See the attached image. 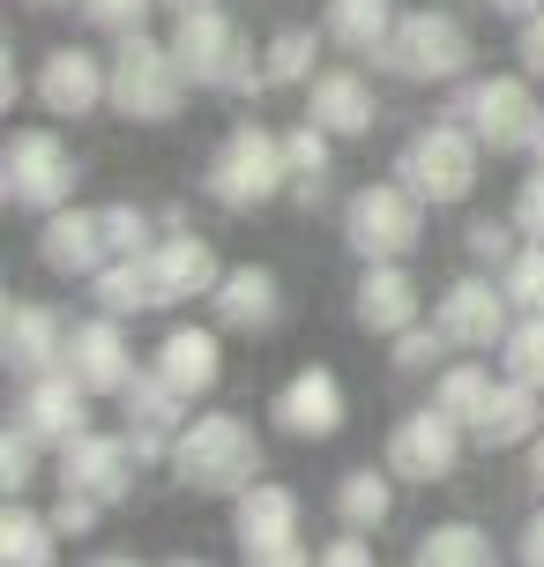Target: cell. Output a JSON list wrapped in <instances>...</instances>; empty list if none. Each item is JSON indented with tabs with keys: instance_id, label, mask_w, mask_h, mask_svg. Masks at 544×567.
<instances>
[{
	"instance_id": "obj_1",
	"label": "cell",
	"mask_w": 544,
	"mask_h": 567,
	"mask_svg": "<svg viewBox=\"0 0 544 567\" xmlns=\"http://www.w3.org/2000/svg\"><path fill=\"white\" fill-rule=\"evenodd\" d=\"M261 471V433L231 411H201V419L179 425L172 441V478L187 493H209V501H239Z\"/></svg>"
},
{
	"instance_id": "obj_2",
	"label": "cell",
	"mask_w": 544,
	"mask_h": 567,
	"mask_svg": "<svg viewBox=\"0 0 544 567\" xmlns=\"http://www.w3.org/2000/svg\"><path fill=\"white\" fill-rule=\"evenodd\" d=\"M478 165H485V142L470 135V120H432V127H418V135L402 142L396 179L426 209H448V202H470Z\"/></svg>"
},
{
	"instance_id": "obj_3",
	"label": "cell",
	"mask_w": 544,
	"mask_h": 567,
	"mask_svg": "<svg viewBox=\"0 0 544 567\" xmlns=\"http://www.w3.org/2000/svg\"><path fill=\"white\" fill-rule=\"evenodd\" d=\"M209 202L217 209H269V202L291 187V157H284V135H269V127H231L224 142H217V157H209Z\"/></svg>"
},
{
	"instance_id": "obj_4",
	"label": "cell",
	"mask_w": 544,
	"mask_h": 567,
	"mask_svg": "<svg viewBox=\"0 0 544 567\" xmlns=\"http://www.w3.org/2000/svg\"><path fill=\"white\" fill-rule=\"evenodd\" d=\"M179 105H187V68H179L172 38H165V45H157L149 30L113 38V113L143 120V127H165Z\"/></svg>"
},
{
	"instance_id": "obj_5",
	"label": "cell",
	"mask_w": 544,
	"mask_h": 567,
	"mask_svg": "<svg viewBox=\"0 0 544 567\" xmlns=\"http://www.w3.org/2000/svg\"><path fill=\"white\" fill-rule=\"evenodd\" d=\"M172 53L187 68V83H201V90H261L269 83L254 45H247V30L231 23L224 8H187V16H172Z\"/></svg>"
},
{
	"instance_id": "obj_6",
	"label": "cell",
	"mask_w": 544,
	"mask_h": 567,
	"mask_svg": "<svg viewBox=\"0 0 544 567\" xmlns=\"http://www.w3.org/2000/svg\"><path fill=\"white\" fill-rule=\"evenodd\" d=\"M344 239L358 261H402L426 239V202L410 195L402 179H373L344 202Z\"/></svg>"
},
{
	"instance_id": "obj_7",
	"label": "cell",
	"mask_w": 544,
	"mask_h": 567,
	"mask_svg": "<svg viewBox=\"0 0 544 567\" xmlns=\"http://www.w3.org/2000/svg\"><path fill=\"white\" fill-rule=\"evenodd\" d=\"M75 157H67V142L45 135V127H23V135H8V150H0V195L15 202V209H30V217H53V209H67L75 202Z\"/></svg>"
},
{
	"instance_id": "obj_8",
	"label": "cell",
	"mask_w": 544,
	"mask_h": 567,
	"mask_svg": "<svg viewBox=\"0 0 544 567\" xmlns=\"http://www.w3.org/2000/svg\"><path fill=\"white\" fill-rule=\"evenodd\" d=\"M373 60H380L388 75H402V83H456L462 68H470V30H462L448 8H410L396 23V38Z\"/></svg>"
},
{
	"instance_id": "obj_9",
	"label": "cell",
	"mask_w": 544,
	"mask_h": 567,
	"mask_svg": "<svg viewBox=\"0 0 544 567\" xmlns=\"http://www.w3.org/2000/svg\"><path fill=\"white\" fill-rule=\"evenodd\" d=\"M456 113L470 120V135L485 142V150H537V120L544 105L530 97V75H485V83H470L456 97Z\"/></svg>"
},
{
	"instance_id": "obj_10",
	"label": "cell",
	"mask_w": 544,
	"mask_h": 567,
	"mask_svg": "<svg viewBox=\"0 0 544 567\" xmlns=\"http://www.w3.org/2000/svg\"><path fill=\"white\" fill-rule=\"evenodd\" d=\"M462 441H470V425L448 419L440 403H426V411H410V419L388 433V471H396L402 485H440V478H456Z\"/></svg>"
},
{
	"instance_id": "obj_11",
	"label": "cell",
	"mask_w": 544,
	"mask_h": 567,
	"mask_svg": "<svg viewBox=\"0 0 544 567\" xmlns=\"http://www.w3.org/2000/svg\"><path fill=\"white\" fill-rule=\"evenodd\" d=\"M135 463H143V449H135L127 433H83V441L60 449V485L119 508V501L135 493Z\"/></svg>"
},
{
	"instance_id": "obj_12",
	"label": "cell",
	"mask_w": 544,
	"mask_h": 567,
	"mask_svg": "<svg viewBox=\"0 0 544 567\" xmlns=\"http://www.w3.org/2000/svg\"><path fill=\"white\" fill-rule=\"evenodd\" d=\"M508 284H485V277H456L448 291H440V307H432V321H440V337L456 343V351H492V343H508Z\"/></svg>"
},
{
	"instance_id": "obj_13",
	"label": "cell",
	"mask_w": 544,
	"mask_h": 567,
	"mask_svg": "<svg viewBox=\"0 0 544 567\" xmlns=\"http://www.w3.org/2000/svg\"><path fill=\"white\" fill-rule=\"evenodd\" d=\"M38 105L53 120H90L97 105H113V60L83 53V45H60L38 68Z\"/></svg>"
},
{
	"instance_id": "obj_14",
	"label": "cell",
	"mask_w": 544,
	"mask_h": 567,
	"mask_svg": "<svg viewBox=\"0 0 544 567\" xmlns=\"http://www.w3.org/2000/svg\"><path fill=\"white\" fill-rule=\"evenodd\" d=\"M269 411H276V425H284L291 441H336V433H344V381L328 367H299L284 389H276Z\"/></svg>"
},
{
	"instance_id": "obj_15",
	"label": "cell",
	"mask_w": 544,
	"mask_h": 567,
	"mask_svg": "<svg viewBox=\"0 0 544 567\" xmlns=\"http://www.w3.org/2000/svg\"><path fill=\"white\" fill-rule=\"evenodd\" d=\"M0 359H8V373H23V381L67 367V329H60V313L38 307V299H8V313H0Z\"/></svg>"
},
{
	"instance_id": "obj_16",
	"label": "cell",
	"mask_w": 544,
	"mask_h": 567,
	"mask_svg": "<svg viewBox=\"0 0 544 567\" xmlns=\"http://www.w3.org/2000/svg\"><path fill=\"white\" fill-rule=\"evenodd\" d=\"M38 261L53 277H97L113 261V231H105V209H53L45 231H38Z\"/></svg>"
},
{
	"instance_id": "obj_17",
	"label": "cell",
	"mask_w": 544,
	"mask_h": 567,
	"mask_svg": "<svg viewBox=\"0 0 544 567\" xmlns=\"http://www.w3.org/2000/svg\"><path fill=\"white\" fill-rule=\"evenodd\" d=\"M23 425L45 441V449H67V441H83L90 433V389L75 381L67 367H53V373H38L23 389Z\"/></svg>"
},
{
	"instance_id": "obj_18",
	"label": "cell",
	"mask_w": 544,
	"mask_h": 567,
	"mask_svg": "<svg viewBox=\"0 0 544 567\" xmlns=\"http://www.w3.org/2000/svg\"><path fill=\"white\" fill-rule=\"evenodd\" d=\"M149 277H157V307H187V299H209V291L224 284V269L209 255V239L165 231V239L149 247Z\"/></svg>"
},
{
	"instance_id": "obj_19",
	"label": "cell",
	"mask_w": 544,
	"mask_h": 567,
	"mask_svg": "<svg viewBox=\"0 0 544 567\" xmlns=\"http://www.w3.org/2000/svg\"><path fill=\"white\" fill-rule=\"evenodd\" d=\"M351 321H358L366 337H402V329H418V277H410L402 261H366L358 299H351Z\"/></svg>"
},
{
	"instance_id": "obj_20",
	"label": "cell",
	"mask_w": 544,
	"mask_h": 567,
	"mask_svg": "<svg viewBox=\"0 0 544 567\" xmlns=\"http://www.w3.org/2000/svg\"><path fill=\"white\" fill-rule=\"evenodd\" d=\"M67 373L83 381L90 396H119V389L135 381V351L119 337V313H97V321H83V329L67 337Z\"/></svg>"
},
{
	"instance_id": "obj_21",
	"label": "cell",
	"mask_w": 544,
	"mask_h": 567,
	"mask_svg": "<svg viewBox=\"0 0 544 567\" xmlns=\"http://www.w3.org/2000/svg\"><path fill=\"white\" fill-rule=\"evenodd\" d=\"M119 403H127V441L143 449V463H157V455H172L179 441V411H187V396H179L165 373H135L127 389H119Z\"/></svg>"
},
{
	"instance_id": "obj_22",
	"label": "cell",
	"mask_w": 544,
	"mask_h": 567,
	"mask_svg": "<svg viewBox=\"0 0 544 567\" xmlns=\"http://www.w3.org/2000/svg\"><path fill=\"white\" fill-rule=\"evenodd\" d=\"M306 120H314V127H328L336 142L373 135V120H380L373 83L358 75V68H328V75H314V83H306Z\"/></svg>"
},
{
	"instance_id": "obj_23",
	"label": "cell",
	"mask_w": 544,
	"mask_h": 567,
	"mask_svg": "<svg viewBox=\"0 0 544 567\" xmlns=\"http://www.w3.org/2000/svg\"><path fill=\"white\" fill-rule=\"evenodd\" d=\"M537 433H544V389H530L515 373H508L485 396V411L470 419V441H478V449H530Z\"/></svg>"
},
{
	"instance_id": "obj_24",
	"label": "cell",
	"mask_w": 544,
	"mask_h": 567,
	"mask_svg": "<svg viewBox=\"0 0 544 567\" xmlns=\"http://www.w3.org/2000/svg\"><path fill=\"white\" fill-rule=\"evenodd\" d=\"M231 538H239V553L299 545V493H291V485L254 478L247 493H239V508H231Z\"/></svg>"
},
{
	"instance_id": "obj_25",
	"label": "cell",
	"mask_w": 544,
	"mask_h": 567,
	"mask_svg": "<svg viewBox=\"0 0 544 567\" xmlns=\"http://www.w3.org/2000/svg\"><path fill=\"white\" fill-rule=\"evenodd\" d=\"M149 373H165L187 403L209 396V389L224 381V337H217V329H172V337L157 343V367Z\"/></svg>"
},
{
	"instance_id": "obj_26",
	"label": "cell",
	"mask_w": 544,
	"mask_h": 567,
	"mask_svg": "<svg viewBox=\"0 0 544 567\" xmlns=\"http://www.w3.org/2000/svg\"><path fill=\"white\" fill-rule=\"evenodd\" d=\"M209 307H217V329H239V337H254V329H269L276 321V277L261 269V261H247V269H224V284L209 291Z\"/></svg>"
},
{
	"instance_id": "obj_27",
	"label": "cell",
	"mask_w": 544,
	"mask_h": 567,
	"mask_svg": "<svg viewBox=\"0 0 544 567\" xmlns=\"http://www.w3.org/2000/svg\"><path fill=\"white\" fill-rule=\"evenodd\" d=\"M388 508H396V471L380 463H358V471H344V485H336V523L344 530H380L388 523Z\"/></svg>"
},
{
	"instance_id": "obj_28",
	"label": "cell",
	"mask_w": 544,
	"mask_h": 567,
	"mask_svg": "<svg viewBox=\"0 0 544 567\" xmlns=\"http://www.w3.org/2000/svg\"><path fill=\"white\" fill-rule=\"evenodd\" d=\"M396 0H328V38L344 45V53H380L388 38H396Z\"/></svg>"
},
{
	"instance_id": "obj_29",
	"label": "cell",
	"mask_w": 544,
	"mask_h": 567,
	"mask_svg": "<svg viewBox=\"0 0 544 567\" xmlns=\"http://www.w3.org/2000/svg\"><path fill=\"white\" fill-rule=\"evenodd\" d=\"M53 553H60L53 515H30L23 501H8V515H0V567H53Z\"/></svg>"
},
{
	"instance_id": "obj_30",
	"label": "cell",
	"mask_w": 544,
	"mask_h": 567,
	"mask_svg": "<svg viewBox=\"0 0 544 567\" xmlns=\"http://www.w3.org/2000/svg\"><path fill=\"white\" fill-rule=\"evenodd\" d=\"M90 291H97V307H105V313H149V307H157L149 255H113L97 277H90Z\"/></svg>"
},
{
	"instance_id": "obj_31",
	"label": "cell",
	"mask_w": 544,
	"mask_h": 567,
	"mask_svg": "<svg viewBox=\"0 0 544 567\" xmlns=\"http://www.w3.org/2000/svg\"><path fill=\"white\" fill-rule=\"evenodd\" d=\"M410 567H500V545H492L478 523H440V530L418 538Z\"/></svg>"
},
{
	"instance_id": "obj_32",
	"label": "cell",
	"mask_w": 544,
	"mask_h": 567,
	"mask_svg": "<svg viewBox=\"0 0 544 567\" xmlns=\"http://www.w3.org/2000/svg\"><path fill=\"white\" fill-rule=\"evenodd\" d=\"M314 53H321V38L314 30H276L269 38V53H261V75H269V90H291V83H314Z\"/></svg>"
},
{
	"instance_id": "obj_33",
	"label": "cell",
	"mask_w": 544,
	"mask_h": 567,
	"mask_svg": "<svg viewBox=\"0 0 544 567\" xmlns=\"http://www.w3.org/2000/svg\"><path fill=\"white\" fill-rule=\"evenodd\" d=\"M328 127H314V120H306V127H291L284 135V157H291V195H306L314 202L321 187H328Z\"/></svg>"
},
{
	"instance_id": "obj_34",
	"label": "cell",
	"mask_w": 544,
	"mask_h": 567,
	"mask_svg": "<svg viewBox=\"0 0 544 567\" xmlns=\"http://www.w3.org/2000/svg\"><path fill=\"white\" fill-rule=\"evenodd\" d=\"M492 389H500V381H492V367H478V359H462V367H448L440 373V389H432V403H440V411H448V419H478V411H485V396Z\"/></svg>"
},
{
	"instance_id": "obj_35",
	"label": "cell",
	"mask_w": 544,
	"mask_h": 567,
	"mask_svg": "<svg viewBox=\"0 0 544 567\" xmlns=\"http://www.w3.org/2000/svg\"><path fill=\"white\" fill-rule=\"evenodd\" d=\"M38 449H45V441H38L30 425H8V433H0V485H8V501L30 493V478H38Z\"/></svg>"
},
{
	"instance_id": "obj_36",
	"label": "cell",
	"mask_w": 544,
	"mask_h": 567,
	"mask_svg": "<svg viewBox=\"0 0 544 567\" xmlns=\"http://www.w3.org/2000/svg\"><path fill=\"white\" fill-rule=\"evenodd\" d=\"M508 373L515 381H530V389H544V313H522L515 329H508Z\"/></svg>"
},
{
	"instance_id": "obj_37",
	"label": "cell",
	"mask_w": 544,
	"mask_h": 567,
	"mask_svg": "<svg viewBox=\"0 0 544 567\" xmlns=\"http://www.w3.org/2000/svg\"><path fill=\"white\" fill-rule=\"evenodd\" d=\"M500 284H508V299H515L522 313H544V239L515 247V261L500 269Z\"/></svg>"
},
{
	"instance_id": "obj_38",
	"label": "cell",
	"mask_w": 544,
	"mask_h": 567,
	"mask_svg": "<svg viewBox=\"0 0 544 567\" xmlns=\"http://www.w3.org/2000/svg\"><path fill=\"white\" fill-rule=\"evenodd\" d=\"M83 8L90 30H105V38H135L149 23V8H165V0H75Z\"/></svg>"
},
{
	"instance_id": "obj_39",
	"label": "cell",
	"mask_w": 544,
	"mask_h": 567,
	"mask_svg": "<svg viewBox=\"0 0 544 567\" xmlns=\"http://www.w3.org/2000/svg\"><path fill=\"white\" fill-rule=\"evenodd\" d=\"M105 231H113V255H149V247H157V239H149V217L135 202H113V209H105Z\"/></svg>"
},
{
	"instance_id": "obj_40",
	"label": "cell",
	"mask_w": 544,
	"mask_h": 567,
	"mask_svg": "<svg viewBox=\"0 0 544 567\" xmlns=\"http://www.w3.org/2000/svg\"><path fill=\"white\" fill-rule=\"evenodd\" d=\"M440 343H448V337H440V321H432V329H426V321H418V329H402V337H396V367L402 373H426L432 359H440Z\"/></svg>"
},
{
	"instance_id": "obj_41",
	"label": "cell",
	"mask_w": 544,
	"mask_h": 567,
	"mask_svg": "<svg viewBox=\"0 0 544 567\" xmlns=\"http://www.w3.org/2000/svg\"><path fill=\"white\" fill-rule=\"evenodd\" d=\"M470 255L492 261V269H508V261H515V225H492V217H478V225H470Z\"/></svg>"
},
{
	"instance_id": "obj_42",
	"label": "cell",
	"mask_w": 544,
	"mask_h": 567,
	"mask_svg": "<svg viewBox=\"0 0 544 567\" xmlns=\"http://www.w3.org/2000/svg\"><path fill=\"white\" fill-rule=\"evenodd\" d=\"M515 231H522V239H544V165L522 172V187H515Z\"/></svg>"
},
{
	"instance_id": "obj_43",
	"label": "cell",
	"mask_w": 544,
	"mask_h": 567,
	"mask_svg": "<svg viewBox=\"0 0 544 567\" xmlns=\"http://www.w3.org/2000/svg\"><path fill=\"white\" fill-rule=\"evenodd\" d=\"M97 515H105V501H90V493H67V485H60V508H53L60 538H83V530H97Z\"/></svg>"
},
{
	"instance_id": "obj_44",
	"label": "cell",
	"mask_w": 544,
	"mask_h": 567,
	"mask_svg": "<svg viewBox=\"0 0 544 567\" xmlns=\"http://www.w3.org/2000/svg\"><path fill=\"white\" fill-rule=\"evenodd\" d=\"M314 567H373V545H366V530H344V538H328L314 553Z\"/></svg>"
},
{
	"instance_id": "obj_45",
	"label": "cell",
	"mask_w": 544,
	"mask_h": 567,
	"mask_svg": "<svg viewBox=\"0 0 544 567\" xmlns=\"http://www.w3.org/2000/svg\"><path fill=\"white\" fill-rule=\"evenodd\" d=\"M515 53H522V75L544 83V8L530 16V23H515Z\"/></svg>"
},
{
	"instance_id": "obj_46",
	"label": "cell",
	"mask_w": 544,
	"mask_h": 567,
	"mask_svg": "<svg viewBox=\"0 0 544 567\" xmlns=\"http://www.w3.org/2000/svg\"><path fill=\"white\" fill-rule=\"evenodd\" d=\"M247 567H314L306 545H269V553H247Z\"/></svg>"
},
{
	"instance_id": "obj_47",
	"label": "cell",
	"mask_w": 544,
	"mask_h": 567,
	"mask_svg": "<svg viewBox=\"0 0 544 567\" xmlns=\"http://www.w3.org/2000/svg\"><path fill=\"white\" fill-rule=\"evenodd\" d=\"M522 567H544V508L522 523Z\"/></svg>"
},
{
	"instance_id": "obj_48",
	"label": "cell",
	"mask_w": 544,
	"mask_h": 567,
	"mask_svg": "<svg viewBox=\"0 0 544 567\" xmlns=\"http://www.w3.org/2000/svg\"><path fill=\"white\" fill-rule=\"evenodd\" d=\"M485 8H492V16H508V23H530L544 0H485Z\"/></svg>"
},
{
	"instance_id": "obj_49",
	"label": "cell",
	"mask_w": 544,
	"mask_h": 567,
	"mask_svg": "<svg viewBox=\"0 0 544 567\" xmlns=\"http://www.w3.org/2000/svg\"><path fill=\"white\" fill-rule=\"evenodd\" d=\"M530 485H537V501H544V433L530 441Z\"/></svg>"
},
{
	"instance_id": "obj_50",
	"label": "cell",
	"mask_w": 544,
	"mask_h": 567,
	"mask_svg": "<svg viewBox=\"0 0 544 567\" xmlns=\"http://www.w3.org/2000/svg\"><path fill=\"white\" fill-rule=\"evenodd\" d=\"M90 567H143L135 553H105V560H90Z\"/></svg>"
},
{
	"instance_id": "obj_51",
	"label": "cell",
	"mask_w": 544,
	"mask_h": 567,
	"mask_svg": "<svg viewBox=\"0 0 544 567\" xmlns=\"http://www.w3.org/2000/svg\"><path fill=\"white\" fill-rule=\"evenodd\" d=\"M172 16H187V8H224V0H165Z\"/></svg>"
},
{
	"instance_id": "obj_52",
	"label": "cell",
	"mask_w": 544,
	"mask_h": 567,
	"mask_svg": "<svg viewBox=\"0 0 544 567\" xmlns=\"http://www.w3.org/2000/svg\"><path fill=\"white\" fill-rule=\"evenodd\" d=\"M23 8H67V0H23Z\"/></svg>"
},
{
	"instance_id": "obj_53",
	"label": "cell",
	"mask_w": 544,
	"mask_h": 567,
	"mask_svg": "<svg viewBox=\"0 0 544 567\" xmlns=\"http://www.w3.org/2000/svg\"><path fill=\"white\" fill-rule=\"evenodd\" d=\"M537 165H544V120H537Z\"/></svg>"
},
{
	"instance_id": "obj_54",
	"label": "cell",
	"mask_w": 544,
	"mask_h": 567,
	"mask_svg": "<svg viewBox=\"0 0 544 567\" xmlns=\"http://www.w3.org/2000/svg\"><path fill=\"white\" fill-rule=\"evenodd\" d=\"M172 567H201V560H172Z\"/></svg>"
}]
</instances>
